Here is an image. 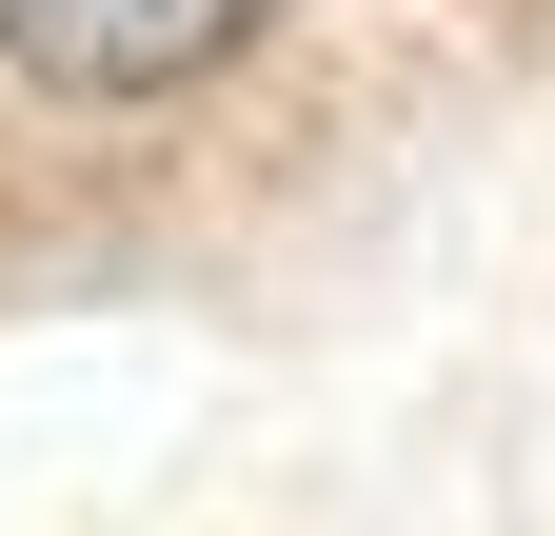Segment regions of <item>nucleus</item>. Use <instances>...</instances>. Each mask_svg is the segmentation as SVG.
<instances>
[{"instance_id":"1","label":"nucleus","mask_w":555,"mask_h":536,"mask_svg":"<svg viewBox=\"0 0 555 536\" xmlns=\"http://www.w3.org/2000/svg\"><path fill=\"white\" fill-rule=\"evenodd\" d=\"M219 40H258V0H0V60L60 100H139V80H198Z\"/></svg>"}]
</instances>
